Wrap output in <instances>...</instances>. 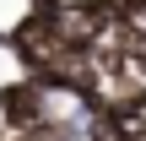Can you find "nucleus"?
<instances>
[{
	"label": "nucleus",
	"mask_w": 146,
	"mask_h": 141,
	"mask_svg": "<svg viewBox=\"0 0 146 141\" xmlns=\"http://www.w3.org/2000/svg\"><path fill=\"white\" fill-rule=\"evenodd\" d=\"M54 114H49V92L38 87V82H5L0 87V125L11 130V136H27V130H38V125H49Z\"/></svg>",
	"instance_id": "1"
},
{
	"label": "nucleus",
	"mask_w": 146,
	"mask_h": 141,
	"mask_svg": "<svg viewBox=\"0 0 146 141\" xmlns=\"http://www.w3.org/2000/svg\"><path fill=\"white\" fill-rule=\"evenodd\" d=\"M125 141H146V120H141V125H130V130H125Z\"/></svg>",
	"instance_id": "2"
}]
</instances>
